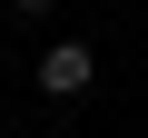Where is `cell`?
Listing matches in <instances>:
<instances>
[{"instance_id":"obj_2","label":"cell","mask_w":148,"mask_h":138,"mask_svg":"<svg viewBox=\"0 0 148 138\" xmlns=\"http://www.w3.org/2000/svg\"><path fill=\"white\" fill-rule=\"evenodd\" d=\"M10 10H20V20H49V10H59V0H10Z\"/></svg>"},{"instance_id":"obj_1","label":"cell","mask_w":148,"mask_h":138,"mask_svg":"<svg viewBox=\"0 0 148 138\" xmlns=\"http://www.w3.org/2000/svg\"><path fill=\"white\" fill-rule=\"evenodd\" d=\"M89 79H99V49L89 40H49L40 49V89L49 99H89Z\"/></svg>"}]
</instances>
